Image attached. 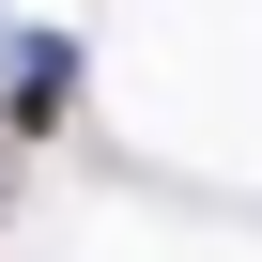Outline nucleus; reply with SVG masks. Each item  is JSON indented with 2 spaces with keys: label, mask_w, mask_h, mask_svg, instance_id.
Listing matches in <instances>:
<instances>
[{
  "label": "nucleus",
  "mask_w": 262,
  "mask_h": 262,
  "mask_svg": "<svg viewBox=\"0 0 262 262\" xmlns=\"http://www.w3.org/2000/svg\"><path fill=\"white\" fill-rule=\"evenodd\" d=\"M77 123V31H16L0 62V139H62Z\"/></svg>",
  "instance_id": "1"
}]
</instances>
